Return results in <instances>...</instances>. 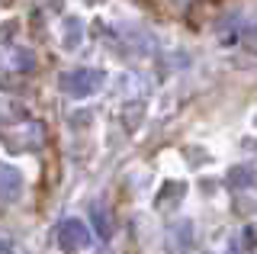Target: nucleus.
I'll use <instances>...</instances> for the list:
<instances>
[{
  "label": "nucleus",
  "instance_id": "obj_1",
  "mask_svg": "<svg viewBox=\"0 0 257 254\" xmlns=\"http://www.w3.org/2000/svg\"><path fill=\"white\" fill-rule=\"evenodd\" d=\"M100 84H103V74H100V71H71V74L64 77V90L77 93V97L93 93Z\"/></svg>",
  "mask_w": 257,
  "mask_h": 254
}]
</instances>
